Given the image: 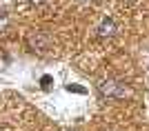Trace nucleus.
<instances>
[{"instance_id": "1", "label": "nucleus", "mask_w": 149, "mask_h": 131, "mask_svg": "<svg viewBox=\"0 0 149 131\" xmlns=\"http://www.w3.org/2000/svg\"><path fill=\"white\" fill-rule=\"evenodd\" d=\"M98 89H100V94L109 96V98H125V94H127L125 85L118 80H102L98 85Z\"/></svg>"}, {"instance_id": "2", "label": "nucleus", "mask_w": 149, "mask_h": 131, "mask_svg": "<svg viewBox=\"0 0 149 131\" xmlns=\"http://www.w3.org/2000/svg\"><path fill=\"white\" fill-rule=\"evenodd\" d=\"M113 31H116V22H113L111 18H107V20H102V25L98 27V36H100V38L113 36Z\"/></svg>"}, {"instance_id": "3", "label": "nucleus", "mask_w": 149, "mask_h": 131, "mask_svg": "<svg viewBox=\"0 0 149 131\" xmlns=\"http://www.w3.org/2000/svg\"><path fill=\"white\" fill-rule=\"evenodd\" d=\"M49 82H51V78H49V76H45V78H42V87H49Z\"/></svg>"}, {"instance_id": "4", "label": "nucleus", "mask_w": 149, "mask_h": 131, "mask_svg": "<svg viewBox=\"0 0 149 131\" xmlns=\"http://www.w3.org/2000/svg\"><path fill=\"white\" fill-rule=\"evenodd\" d=\"M29 2H42V0H29Z\"/></svg>"}]
</instances>
